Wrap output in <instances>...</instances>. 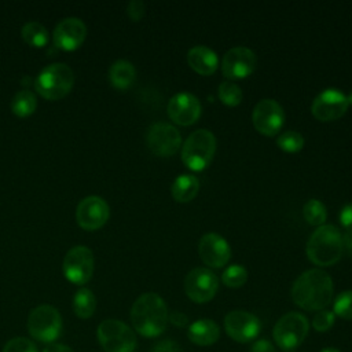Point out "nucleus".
I'll list each match as a JSON object with an SVG mask.
<instances>
[{
  "mask_svg": "<svg viewBox=\"0 0 352 352\" xmlns=\"http://www.w3.org/2000/svg\"><path fill=\"white\" fill-rule=\"evenodd\" d=\"M98 340L104 352H135L136 336L132 329L117 319L103 320L96 330Z\"/></svg>",
  "mask_w": 352,
  "mask_h": 352,
  "instance_id": "0eeeda50",
  "label": "nucleus"
},
{
  "mask_svg": "<svg viewBox=\"0 0 352 352\" xmlns=\"http://www.w3.org/2000/svg\"><path fill=\"white\" fill-rule=\"evenodd\" d=\"M292 300L305 311H322L333 298V280L322 270L312 268L302 272L292 286Z\"/></svg>",
  "mask_w": 352,
  "mask_h": 352,
  "instance_id": "f257e3e1",
  "label": "nucleus"
},
{
  "mask_svg": "<svg viewBox=\"0 0 352 352\" xmlns=\"http://www.w3.org/2000/svg\"><path fill=\"white\" fill-rule=\"evenodd\" d=\"M187 62L190 67L202 76H210L219 66L217 54L205 45H195L187 52Z\"/></svg>",
  "mask_w": 352,
  "mask_h": 352,
  "instance_id": "aec40b11",
  "label": "nucleus"
},
{
  "mask_svg": "<svg viewBox=\"0 0 352 352\" xmlns=\"http://www.w3.org/2000/svg\"><path fill=\"white\" fill-rule=\"evenodd\" d=\"M144 11H146V8H144V3L142 0H132L126 6V14L135 22H138L143 18Z\"/></svg>",
  "mask_w": 352,
  "mask_h": 352,
  "instance_id": "f704fd0d",
  "label": "nucleus"
},
{
  "mask_svg": "<svg viewBox=\"0 0 352 352\" xmlns=\"http://www.w3.org/2000/svg\"><path fill=\"white\" fill-rule=\"evenodd\" d=\"M221 280L226 286L231 289L241 287L248 280V271L245 267L239 264H232L224 270L221 275Z\"/></svg>",
  "mask_w": 352,
  "mask_h": 352,
  "instance_id": "cd10ccee",
  "label": "nucleus"
},
{
  "mask_svg": "<svg viewBox=\"0 0 352 352\" xmlns=\"http://www.w3.org/2000/svg\"><path fill=\"white\" fill-rule=\"evenodd\" d=\"M169 118L177 125L188 126L201 116V102L190 92H179L173 95L166 106Z\"/></svg>",
  "mask_w": 352,
  "mask_h": 352,
  "instance_id": "f3484780",
  "label": "nucleus"
},
{
  "mask_svg": "<svg viewBox=\"0 0 352 352\" xmlns=\"http://www.w3.org/2000/svg\"><path fill=\"white\" fill-rule=\"evenodd\" d=\"M340 221L345 230V232L342 235L344 248H346L349 252H352V202L342 208V210L340 213Z\"/></svg>",
  "mask_w": 352,
  "mask_h": 352,
  "instance_id": "2f4dec72",
  "label": "nucleus"
},
{
  "mask_svg": "<svg viewBox=\"0 0 352 352\" xmlns=\"http://www.w3.org/2000/svg\"><path fill=\"white\" fill-rule=\"evenodd\" d=\"M224 330L230 338L236 342H249L254 340L260 330L261 323L258 318L248 311H231L224 318Z\"/></svg>",
  "mask_w": 352,
  "mask_h": 352,
  "instance_id": "4468645a",
  "label": "nucleus"
},
{
  "mask_svg": "<svg viewBox=\"0 0 352 352\" xmlns=\"http://www.w3.org/2000/svg\"><path fill=\"white\" fill-rule=\"evenodd\" d=\"M74 84V73L66 63H51L36 77V91L48 100H58L66 96Z\"/></svg>",
  "mask_w": 352,
  "mask_h": 352,
  "instance_id": "39448f33",
  "label": "nucleus"
},
{
  "mask_svg": "<svg viewBox=\"0 0 352 352\" xmlns=\"http://www.w3.org/2000/svg\"><path fill=\"white\" fill-rule=\"evenodd\" d=\"M87 37V26L80 18H65L54 29V44L63 51L77 50Z\"/></svg>",
  "mask_w": 352,
  "mask_h": 352,
  "instance_id": "6ab92c4d",
  "label": "nucleus"
},
{
  "mask_svg": "<svg viewBox=\"0 0 352 352\" xmlns=\"http://www.w3.org/2000/svg\"><path fill=\"white\" fill-rule=\"evenodd\" d=\"M198 252L201 260L212 268L224 267L231 257V248L228 242L216 232H208L201 236Z\"/></svg>",
  "mask_w": 352,
  "mask_h": 352,
  "instance_id": "a211bd4d",
  "label": "nucleus"
},
{
  "mask_svg": "<svg viewBox=\"0 0 352 352\" xmlns=\"http://www.w3.org/2000/svg\"><path fill=\"white\" fill-rule=\"evenodd\" d=\"M168 307L164 298L157 293H143L131 308V320L133 329L143 337H157L162 334L168 324Z\"/></svg>",
  "mask_w": 352,
  "mask_h": 352,
  "instance_id": "f03ea898",
  "label": "nucleus"
},
{
  "mask_svg": "<svg viewBox=\"0 0 352 352\" xmlns=\"http://www.w3.org/2000/svg\"><path fill=\"white\" fill-rule=\"evenodd\" d=\"M333 312L342 319H352V290H345L336 297Z\"/></svg>",
  "mask_w": 352,
  "mask_h": 352,
  "instance_id": "7c9ffc66",
  "label": "nucleus"
},
{
  "mask_svg": "<svg viewBox=\"0 0 352 352\" xmlns=\"http://www.w3.org/2000/svg\"><path fill=\"white\" fill-rule=\"evenodd\" d=\"M168 320L175 324L176 327H186L188 324V318L187 315H184L183 312H179V311H173L169 314V318Z\"/></svg>",
  "mask_w": 352,
  "mask_h": 352,
  "instance_id": "e433bc0d",
  "label": "nucleus"
},
{
  "mask_svg": "<svg viewBox=\"0 0 352 352\" xmlns=\"http://www.w3.org/2000/svg\"><path fill=\"white\" fill-rule=\"evenodd\" d=\"M320 352H341V351L337 349V348H324V349H322Z\"/></svg>",
  "mask_w": 352,
  "mask_h": 352,
  "instance_id": "ea45409f",
  "label": "nucleus"
},
{
  "mask_svg": "<svg viewBox=\"0 0 352 352\" xmlns=\"http://www.w3.org/2000/svg\"><path fill=\"white\" fill-rule=\"evenodd\" d=\"M257 58L248 47H232L221 59V73L230 80L245 78L256 69Z\"/></svg>",
  "mask_w": 352,
  "mask_h": 352,
  "instance_id": "2eb2a0df",
  "label": "nucleus"
},
{
  "mask_svg": "<svg viewBox=\"0 0 352 352\" xmlns=\"http://www.w3.org/2000/svg\"><path fill=\"white\" fill-rule=\"evenodd\" d=\"M302 214L308 224L318 226V227L323 226V223L327 217L326 206L319 199L307 201V204L304 205V209H302Z\"/></svg>",
  "mask_w": 352,
  "mask_h": 352,
  "instance_id": "bb28decb",
  "label": "nucleus"
},
{
  "mask_svg": "<svg viewBox=\"0 0 352 352\" xmlns=\"http://www.w3.org/2000/svg\"><path fill=\"white\" fill-rule=\"evenodd\" d=\"M36 106H37L36 96L33 92L28 89L18 91L11 100V110L18 117L30 116L36 110Z\"/></svg>",
  "mask_w": 352,
  "mask_h": 352,
  "instance_id": "a878e982",
  "label": "nucleus"
},
{
  "mask_svg": "<svg viewBox=\"0 0 352 352\" xmlns=\"http://www.w3.org/2000/svg\"><path fill=\"white\" fill-rule=\"evenodd\" d=\"M346 99H348V103H351V104H352V91L349 92V95L346 96Z\"/></svg>",
  "mask_w": 352,
  "mask_h": 352,
  "instance_id": "a19ab883",
  "label": "nucleus"
},
{
  "mask_svg": "<svg viewBox=\"0 0 352 352\" xmlns=\"http://www.w3.org/2000/svg\"><path fill=\"white\" fill-rule=\"evenodd\" d=\"M136 77L135 66L125 59L116 60L109 70V80L111 85L117 89H126L129 88Z\"/></svg>",
  "mask_w": 352,
  "mask_h": 352,
  "instance_id": "4be33fe9",
  "label": "nucleus"
},
{
  "mask_svg": "<svg viewBox=\"0 0 352 352\" xmlns=\"http://www.w3.org/2000/svg\"><path fill=\"white\" fill-rule=\"evenodd\" d=\"M252 121L257 132L264 136H274L283 125L285 113L276 100L263 99L256 103L252 113Z\"/></svg>",
  "mask_w": 352,
  "mask_h": 352,
  "instance_id": "ddd939ff",
  "label": "nucleus"
},
{
  "mask_svg": "<svg viewBox=\"0 0 352 352\" xmlns=\"http://www.w3.org/2000/svg\"><path fill=\"white\" fill-rule=\"evenodd\" d=\"M73 309L74 314L81 319L91 318L96 309V298L94 293L87 287L77 290L73 297Z\"/></svg>",
  "mask_w": 352,
  "mask_h": 352,
  "instance_id": "b1692460",
  "label": "nucleus"
},
{
  "mask_svg": "<svg viewBox=\"0 0 352 352\" xmlns=\"http://www.w3.org/2000/svg\"><path fill=\"white\" fill-rule=\"evenodd\" d=\"M217 289H219V279L208 268L197 267L186 275L184 292L187 297L197 304H204L210 301L214 297Z\"/></svg>",
  "mask_w": 352,
  "mask_h": 352,
  "instance_id": "1a4fd4ad",
  "label": "nucleus"
},
{
  "mask_svg": "<svg viewBox=\"0 0 352 352\" xmlns=\"http://www.w3.org/2000/svg\"><path fill=\"white\" fill-rule=\"evenodd\" d=\"M109 216L110 209L107 202L98 195L82 198L76 209V220L78 226L87 231H94L104 226Z\"/></svg>",
  "mask_w": 352,
  "mask_h": 352,
  "instance_id": "dca6fc26",
  "label": "nucleus"
},
{
  "mask_svg": "<svg viewBox=\"0 0 352 352\" xmlns=\"http://www.w3.org/2000/svg\"><path fill=\"white\" fill-rule=\"evenodd\" d=\"M342 250V235L340 230L331 224L318 227L307 242V256L319 267L336 264L341 258Z\"/></svg>",
  "mask_w": 352,
  "mask_h": 352,
  "instance_id": "7ed1b4c3",
  "label": "nucleus"
},
{
  "mask_svg": "<svg viewBox=\"0 0 352 352\" xmlns=\"http://www.w3.org/2000/svg\"><path fill=\"white\" fill-rule=\"evenodd\" d=\"M309 330L308 319L300 312H287L274 326L272 336L283 351H293L301 345Z\"/></svg>",
  "mask_w": 352,
  "mask_h": 352,
  "instance_id": "6e6552de",
  "label": "nucleus"
},
{
  "mask_svg": "<svg viewBox=\"0 0 352 352\" xmlns=\"http://www.w3.org/2000/svg\"><path fill=\"white\" fill-rule=\"evenodd\" d=\"M336 315L331 311L322 309L318 311L312 319V326L316 331H327L334 324Z\"/></svg>",
  "mask_w": 352,
  "mask_h": 352,
  "instance_id": "72a5a7b5",
  "label": "nucleus"
},
{
  "mask_svg": "<svg viewBox=\"0 0 352 352\" xmlns=\"http://www.w3.org/2000/svg\"><path fill=\"white\" fill-rule=\"evenodd\" d=\"M249 352H276V351H275V346L268 340H258L250 346Z\"/></svg>",
  "mask_w": 352,
  "mask_h": 352,
  "instance_id": "4c0bfd02",
  "label": "nucleus"
},
{
  "mask_svg": "<svg viewBox=\"0 0 352 352\" xmlns=\"http://www.w3.org/2000/svg\"><path fill=\"white\" fill-rule=\"evenodd\" d=\"M216 138L209 129H197L188 135L182 147L183 164L195 172L204 170L213 160Z\"/></svg>",
  "mask_w": 352,
  "mask_h": 352,
  "instance_id": "20e7f679",
  "label": "nucleus"
},
{
  "mask_svg": "<svg viewBox=\"0 0 352 352\" xmlns=\"http://www.w3.org/2000/svg\"><path fill=\"white\" fill-rule=\"evenodd\" d=\"M28 330L34 340L52 342L62 334V316L52 305H38L29 314Z\"/></svg>",
  "mask_w": 352,
  "mask_h": 352,
  "instance_id": "423d86ee",
  "label": "nucleus"
},
{
  "mask_svg": "<svg viewBox=\"0 0 352 352\" xmlns=\"http://www.w3.org/2000/svg\"><path fill=\"white\" fill-rule=\"evenodd\" d=\"M151 352H182V348L173 340H162L155 344Z\"/></svg>",
  "mask_w": 352,
  "mask_h": 352,
  "instance_id": "c9c22d12",
  "label": "nucleus"
},
{
  "mask_svg": "<svg viewBox=\"0 0 352 352\" xmlns=\"http://www.w3.org/2000/svg\"><path fill=\"white\" fill-rule=\"evenodd\" d=\"M63 275L74 285L87 283L94 272V254L87 246L72 248L63 258Z\"/></svg>",
  "mask_w": 352,
  "mask_h": 352,
  "instance_id": "9b49d317",
  "label": "nucleus"
},
{
  "mask_svg": "<svg viewBox=\"0 0 352 352\" xmlns=\"http://www.w3.org/2000/svg\"><path fill=\"white\" fill-rule=\"evenodd\" d=\"M219 99L226 106H236L242 100V91L235 82L223 81L219 85Z\"/></svg>",
  "mask_w": 352,
  "mask_h": 352,
  "instance_id": "c85d7f7f",
  "label": "nucleus"
},
{
  "mask_svg": "<svg viewBox=\"0 0 352 352\" xmlns=\"http://www.w3.org/2000/svg\"><path fill=\"white\" fill-rule=\"evenodd\" d=\"M44 352H74V351L70 346L63 344H51L44 349Z\"/></svg>",
  "mask_w": 352,
  "mask_h": 352,
  "instance_id": "58836bf2",
  "label": "nucleus"
},
{
  "mask_svg": "<svg viewBox=\"0 0 352 352\" xmlns=\"http://www.w3.org/2000/svg\"><path fill=\"white\" fill-rule=\"evenodd\" d=\"M188 340L199 346H209L220 337V329L212 319H198L188 326Z\"/></svg>",
  "mask_w": 352,
  "mask_h": 352,
  "instance_id": "412c9836",
  "label": "nucleus"
},
{
  "mask_svg": "<svg viewBox=\"0 0 352 352\" xmlns=\"http://www.w3.org/2000/svg\"><path fill=\"white\" fill-rule=\"evenodd\" d=\"M146 142L153 154L158 157H170L180 148L182 135L168 122H155L147 129Z\"/></svg>",
  "mask_w": 352,
  "mask_h": 352,
  "instance_id": "9d476101",
  "label": "nucleus"
},
{
  "mask_svg": "<svg viewBox=\"0 0 352 352\" xmlns=\"http://www.w3.org/2000/svg\"><path fill=\"white\" fill-rule=\"evenodd\" d=\"M21 36L23 41L30 47L41 48L48 43V30L44 25L36 21L26 22L21 29Z\"/></svg>",
  "mask_w": 352,
  "mask_h": 352,
  "instance_id": "393cba45",
  "label": "nucleus"
},
{
  "mask_svg": "<svg viewBox=\"0 0 352 352\" xmlns=\"http://www.w3.org/2000/svg\"><path fill=\"white\" fill-rule=\"evenodd\" d=\"M276 144L286 153H296L304 147V138L296 131H286L276 139Z\"/></svg>",
  "mask_w": 352,
  "mask_h": 352,
  "instance_id": "c756f323",
  "label": "nucleus"
},
{
  "mask_svg": "<svg viewBox=\"0 0 352 352\" xmlns=\"http://www.w3.org/2000/svg\"><path fill=\"white\" fill-rule=\"evenodd\" d=\"M348 104V99L341 91L327 88L314 99L311 113L316 120L329 122L341 118L346 113Z\"/></svg>",
  "mask_w": 352,
  "mask_h": 352,
  "instance_id": "f8f14e48",
  "label": "nucleus"
},
{
  "mask_svg": "<svg viewBox=\"0 0 352 352\" xmlns=\"http://www.w3.org/2000/svg\"><path fill=\"white\" fill-rule=\"evenodd\" d=\"M3 352H37V348L29 338L14 337L6 342Z\"/></svg>",
  "mask_w": 352,
  "mask_h": 352,
  "instance_id": "473e14b6",
  "label": "nucleus"
},
{
  "mask_svg": "<svg viewBox=\"0 0 352 352\" xmlns=\"http://www.w3.org/2000/svg\"><path fill=\"white\" fill-rule=\"evenodd\" d=\"M199 190V180L192 175H179L170 187V194L177 202L192 201Z\"/></svg>",
  "mask_w": 352,
  "mask_h": 352,
  "instance_id": "5701e85b",
  "label": "nucleus"
}]
</instances>
